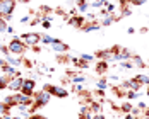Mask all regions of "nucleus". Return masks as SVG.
I'll use <instances>...</instances> for the list:
<instances>
[{
  "label": "nucleus",
  "mask_w": 149,
  "mask_h": 119,
  "mask_svg": "<svg viewBox=\"0 0 149 119\" xmlns=\"http://www.w3.org/2000/svg\"><path fill=\"white\" fill-rule=\"evenodd\" d=\"M50 99H52V94L46 92L45 89L40 90V92H36V94H34V105L31 107V114H34L36 109H40V107L46 105L48 102H50Z\"/></svg>",
  "instance_id": "1"
},
{
  "label": "nucleus",
  "mask_w": 149,
  "mask_h": 119,
  "mask_svg": "<svg viewBox=\"0 0 149 119\" xmlns=\"http://www.w3.org/2000/svg\"><path fill=\"white\" fill-rule=\"evenodd\" d=\"M7 48H9V53H10V55H24L26 49H28V46L22 43L21 38H12V39L7 43Z\"/></svg>",
  "instance_id": "2"
},
{
  "label": "nucleus",
  "mask_w": 149,
  "mask_h": 119,
  "mask_svg": "<svg viewBox=\"0 0 149 119\" xmlns=\"http://www.w3.org/2000/svg\"><path fill=\"white\" fill-rule=\"evenodd\" d=\"M43 89H45L46 92H50V94H52V97H58V99H65V97H69V90L63 89V87H60V85L46 83Z\"/></svg>",
  "instance_id": "3"
},
{
  "label": "nucleus",
  "mask_w": 149,
  "mask_h": 119,
  "mask_svg": "<svg viewBox=\"0 0 149 119\" xmlns=\"http://www.w3.org/2000/svg\"><path fill=\"white\" fill-rule=\"evenodd\" d=\"M21 39H22V43L26 46L34 48V46H38L41 43V34L40 32H26V34L21 36Z\"/></svg>",
  "instance_id": "4"
},
{
  "label": "nucleus",
  "mask_w": 149,
  "mask_h": 119,
  "mask_svg": "<svg viewBox=\"0 0 149 119\" xmlns=\"http://www.w3.org/2000/svg\"><path fill=\"white\" fill-rule=\"evenodd\" d=\"M15 3H17V0H0V17H7V15L14 14Z\"/></svg>",
  "instance_id": "5"
},
{
  "label": "nucleus",
  "mask_w": 149,
  "mask_h": 119,
  "mask_svg": "<svg viewBox=\"0 0 149 119\" xmlns=\"http://www.w3.org/2000/svg\"><path fill=\"white\" fill-rule=\"evenodd\" d=\"M36 82L33 78H24V83H22V89H21V94L28 95V97H33L36 92Z\"/></svg>",
  "instance_id": "6"
},
{
  "label": "nucleus",
  "mask_w": 149,
  "mask_h": 119,
  "mask_svg": "<svg viewBox=\"0 0 149 119\" xmlns=\"http://www.w3.org/2000/svg\"><path fill=\"white\" fill-rule=\"evenodd\" d=\"M22 83H24V78H22V77H14V78H10V82H9V90L14 92V94H19L21 89H22Z\"/></svg>",
  "instance_id": "7"
},
{
  "label": "nucleus",
  "mask_w": 149,
  "mask_h": 119,
  "mask_svg": "<svg viewBox=\"0 0 149 119\" xmlns=\"http://www.w3.org/2000/svg\"><path fill=\"white\" fill-rule=\"evenodd\" d=\"M50 48H52L55 53H67V51H69V44L63 43V41H60V39H55V38H53V43L50 44Z\"/></svg>",
  "instance_id": "8"
},
{
  "label": "nucleus",
  "mask_w": 149,
  "mask_h": 119,
  "mask_svg": "<svg viewBox=\"0 0 149 119\" xmlns=\"http://www.w3.org/2000/svg\"><path fill=\"white\" fill-rule=\"evenodd\" d=\"M69 24L74 26V27H77V29H82V26L86 24V19H84L82 15H72V17L69 19Z\"/></svg>",
  "instance_id": "9"
},
{
  "label": "nucleus",
  "mask_w": 149,
  "mask_h": 119,
  "mask_svg": "<svg viewBox=\"0 0 149 119\" xmlns=\"http://www.w3.org/2000/svg\"><path fill=\"white\" fill-rule=\"evenodd\" d=\"M100 29H101V24L93 21V22H88V24H84L81 31H82V32H93V31H100Z\"/></svg>",
  "instance_id": "10"
},
{
  "label": "nucleus",
  "mask_w": 149,
  "mask_h": 119,
  "mask_svg": "<svg viewBox=\"0 0 149 119\" xmlns=\"http://www.w3.org/2000/svg\"><path fill=\"white\" fill-rule=\"evenodd\" d=\"M94 70H96V73H98V75H104L106 72H108V61H104V60H100V61L96 63Z\"/></svg>",
  "instance_id": "11"
},
{
  "label": "nucleus",
  "mask_w": 149,
  "mask_h": 119,
  "mask_svg": "<svg viewBox=\"0 0 149 119\" xmlns=\"http://www.w3.org/2000/svg\"><path fill=\"white\" fill-rule=\"evenodd\" d=\"M3 58L7 61V65H10V66H14V68H17L19 65H22V58H15L12 55H7V56H3Z\"/></svg>",
  "instance_id": "12"
},
{
  "label": "nucleus",
  "mask_w": 149,
  "mask_h": 119,
  "mask_svg": "<svg viewBox=\"0 0 149 119\" xmlns=\"http://www.w3.org/2000/svg\"><path fill=\"white\" fill-rule=\"evenodd\" d=\"M115 21H117V17H115L113 14H104L100 24H101V27H106V26H111Z\"/></svg>",
  "instance_id": "13"
},
{
  "label": "nucleus",
  "mask_w": 149,
  "mask_h": 119,
  "mask_svg": "<svg viewBox=\"0 0 149 119\" xmlns=\"http://www.w3.org/2000/svg\"><path fill=\"white\" fill-rule=\"evenodd\" d=\"M9 82H10V77H7V75H2V77H0V90L9 89Z\"/></svg>",
  "instance_id": "14"
},
{
  "label": "nucleus",
  "mask_w": 149,
  "mask_h": 119,
  "mask_svg": "<svg viewBox=\"0 0 149 119\" xmlns=\"http://www.w3.org/2000/svg\"><path fill=\"white\" fill-rule=\"evenodd\" d=\"M132 63H134V66H139V68H144V66H146L144 60L141 58L139 55H134V56H132Z\"/></svg>",
  "instance_id": "15"
},
{
  "label": "nucleus",
  "mask_w": 149,
  "mask_h": 119,
  "mask_svg": "<svg viewBox=\"0 0 149 119\" xmlns=\"http://www.w3.org/2000/svg\"><path fill=\"white\" fill-rule=\"evenodd\" d=\"M135 80H137L141 85H149V75H144V73L135 75Z\"/></svg>",
  "instance_id": "16"
},
{
  "label": "nucleus",
  "mask_w": 149,
  "mask_h": 119,
  "mask_svg": "<svg viewBox=\"0 0 149 119\" xmlns=\"http://www.w3.org/2000/svg\"><path fill=\"white\" fill-rule=\"evenodd\" d=\"M10 111H12V107H9L3 102H0V116H10Z\"/></svg>",
  "instance_id": "17"
},
{
  "label": "nucleus",
  "mask_w": 149,
  "mask_h": 119,
  "mask_svg": "<svg viewBox=\"0 0 149 119\" xmlns=\"http://www.w3.org/2000/svg\"><path fill=\"white\" fill-rule=\"evenodd\" d=\"M120 111H122V112H125V114H129V112H132V111H134V105L130 104V102H122Z\"/></svg>",
  "instance_id": "18"
},
{
  "label": "nucleus",
  "mask_w": 149,
  "mask_h": 119,
  "mask_svg": "<svg viewBox=\"0 0 149 119\" xmlns=\"http://www.w3.org/2000/svg\"><path fill=\"white\" fill-rule=\"evenodd\" d=\"M88 7H89V3H88L86 0H77V10H79V12H86Z\"/></svg>",
  "instance_id": "19"
},
{
  "label": "nucleus",
  "mask_w": 149,
  "mask_h": 119,
  "mask_svg": "<svg viewBox=\"0 0 149 119\" xmlns=\"http://www.w3.org/2000/svg\"><path fill=\"white\" fill-rule=\"evenodd\" d=\"M96 89L98 90H106L108 89V78H101V80H100V82H96Z\"/></svg>",
  "instance_id": "20"
},
{
  "label": "nucleus",
  "mask_w": 149,
  "mask_h": 119,
  "mask_svg": "<svg viewBox=\"0 0 149 119\" xmlns=\"http://www.w3.org/2000/svg\"><path fill=\"white\" fill-rule=\"evenodd\" d=\"M89 109L93 114H98V112H101V104H98V102H89Z\"/></svg>",
  "instance_id": "21"
},
{
  "label": "nucleus",
  "mask_w": 149,
  "mask_h": 119,
  "mask_svg": "<svg viewBox=\"0 0 149 119\" xmlns=\"http://www.w3.org/2000/svg\"><path fill=\"white\" fill-rule=\"evenodd\" d=\"M120 70H130V68H134V63L132 61H122V63H118Z\"/></svg>",
  "instance_id": "22"
},
{
  "label": "nucleus",
  "mask_w": 149,
  "mask_h": 119,
  "mask_svg": "<svg viewBox=\"0 0 149 119\" xmlns=\"http://www.w3.org/2000/svg\"><path fill=\"white\" fill-rule=\"evenodd\" d=\"M3 104H7L9 107H15V101H14V95H7L3 101H2Z\"/></svg>",
  "instance_id": "23"
},
{
  "label": "nucleus",
  "mask_w": 149,
  "mask_h": 119,
  "mask_svg": "<svg viewBox=\"0 0 149 119\" xmlns=\"http://www.w3.org/2000/svg\"><path fill=\"white\" fill-rule=\"evenodd\" d=\"M72 82L74 83H84L86 82V77L84 75H72Z\"/></svg>",
  "instance_id": "24"
},
{
  "label": "nucleus",
  "mask_w": 149,
  "mask_h": 119,
  "mask_svg": "<svg viewBox=\"0 0 149 119\" xmlns=\"http://www.w3.org/2000/svg\"><path fill=\"white\" fill-rule=\"evenodd\" d=\"M125 97H127L129 101H134V99H137V97H139V92H134V90H127Z\"/></svg>",
  "instance_id": "25"
},
{
  "label": "nucleus",
  "mask_w": 149,
  "mask_h": 119,
  "mask_svg": "<svg viewBox=\"0 0 149 119\" xmlns=\"http://www.w3.org/2000/svg\"><path fill=\"white\" fill-rule=\"evenodd\" d=\"M41 43H45V44H52L53 43V38L52 36H48V34H41Z\"/></svg>",
  "instance_id": "26"
},
{
  "label": "nucleus",
  "mask_w": 149,
  "mask_h": 119,
  "mask_svg": "<svg viewBox=\"0 0 149 119\" xmlns=\"http://www.w3.org/2000/svg\"><path fill=\"white\" fill-rule=\"evenodd\" d=\"M7 29H9V24L3 21V17H0V32H7Z\"/></svg>",
  "instance_id": "27"
},
{
  "label": "nucleus",
  "mask_w": 149,
  "mask_h": 119,
  "mask_svg": "<svg viewBox=\"0 0 149 119\" xmlns=\"http://www.w3.org/2000/svg\"><path fill=\"white\" fill-rule=\"evenodd\" d=\"M79 58L82 60V61H86V63H91V61H94V56H93V55H86V53H84V55H81Z\"/></svg>",
  "instance_id": "28"
},
{
  "label": "nucleus",
  "mask_w": 149,
  "mask_h": 119,
  "mask_svg": "<svg viewBox=\"0 0 149 119\" xmlns=\"http://www.w3.org/2000/svg\"><path fill=\"white\" fill-rule=\"evenodd\" d=\"M104 2H106V0H94V2L91 3V7H93V9H100V7L104 5Z\"/></svg>",
  "instance_id": "29"
},
{
  "label": "nucleus",
  "mask_w": 149,
  "mask_h": 119,
  "mask_svg": "<svg viewBox=\"0 0 149 119\" xmlns=\"http://www.w3.org/2000/svg\"><path fill=\"white\" fill-rule=\"evenodd\" d=\"M120 12H122V17H127V15H130L132 10H130V7L125 5V7H120Z\"/></svg>",
  "instance_id": "30"
},
{
  "label": "nucleus",
  "mask_w": 149,
  "mask_h": 119,
  "mask_svg": "<svg viewBox=\"0 0 149 119\" xmlns=\"http://www.w3.org/2000/svg\"><path fill=\"white\" fill-rule=\"evenodd\" d=\"M74 90H75V92H79V94H82V92H84L82 83H74Z\"/></svg>",
  "instance_id": "31"
},
{
  "label": "nucleus",
  "mask_w": 149,
  "mask_h": 119,
  "mask_svg": "<svg viewBox=\"0 0 149 119\" xmlns=\"http://www.w3.org/2000/svg\"><path fill=\"white\" fill-rule=\"evenodd\" d=\"M28 119H46V118H45V116H40L38 112H34V114H31Z\"/></svg>",
  "instance_id": "32"
},
{
  "label": "nucleus",
  "mask_w": 149,
  "mask_h": 119,
  "mask_svg": "<svg viewBox=\"0 0 149 119\" xmlns=\"http://www.w3.org/2000/svg\"><path fill=\"white\" fill-rule=\"evenodd\" d=\"M41 26H43L45 29H48V27L52 26V22H50V21H45V19H43V21H41Z\"/></svg>",
  "instance_id": "33"
},
{
  "label": "nucleus",
  "mask_w": 149,
  "mask_h": 119,
  "mask_svg": "<svg viewBox=\"0 0 149 119\" xmlns=\"http://www.w3.org/2000/svg\"><path fill=\"white\" fill-rule=\"evenodd\" d=\"M93 119H106V118H104V114L98 112V114H94V116H93Z\"/></svg>",
  "instance_id": "34"
},
{
  "label": "nucleus",
  "mask_w": 149,
  "mask_h": 119,
  "mask_svg": "<svg viewBox=\"0 0 149 119\" xmlns=\"http://www.w3.org/2000/svg\"><path fill=\"white\" fill-rule=\"evenodd\" d=\"M137 109H148V105H146V102H139L137 104Z\"/></svg>",
  "instance_id": "35"
},
{
  "label": "nucleus",
  "mask_w": 149,
  "mask_h": 119,
  "mask_svg": "<svg viewBox=\"0 0 149 119\" xmlns=\"http://www.w3.org/2000/svg\"><path fill=\"white\" fill-rule=\"evenodd\" d=\"M21 22H22V24H26V22H29V15H24V17L21 19Z\"/></svg>",
  "instance_id": "36"
},
{
  "label": "nucleus",
  "mask_w": 149,
  "mask_h": 119,
  "mask_svg": "<svg viewBox=\"0 0 149 119\" xmlns=\"http://www.w3.org/2000/svg\"><path fill=\"white\" fill-rule=\"evenodd\" d=\"M125 119H135V116H134V114H132V112H129V114L125 116Z\"/></svg>",
  "instance_id": "37"
},
{
  "label": "nucleus",
  "mask_w": 149,
  "mask_h": 119,
  "mask_svg": "<svg viewBox=\"0 0 149 119\" xmlns=\"http://www.w3.org/2000/svg\"><path fill=\"white\" fill-rule=\"evenodd\" d=\"M127 32H129V34H134L135 29H134V27H129V31H127Z\"/></svg>",
  "instance_id": "38"
},
{
  "label": "nucleus",
  "mask_w": 149,
  "mask_h": 119,
  "mask_svg": "<svg viewBox=\"0 0 149 119\" xmlns=\"http://www.w3.org/2000/svg\"><path fill=\"white\" fill-rule=\"evenodd\" d=\"M17 2H22V3H28L29 0H17Z\"/></svg>",
  "instance_id": "39"
},
{
  "label": "nucleus",
  "mask_w": 149,
  "mask_h": 119,
  "mask_svg": "<svg viewBox=\"0 0 149 119\" xmlns=\"http://www.w3.org/2000/svg\"><path fill=\"white\" fill-rule=\"evenodd\" d=\"M146 116L149 118V105H148V109H146Z\"/></svg>",
  "instance_id": "40"
},
{
  "label": "nucleus",
  "mask_w": 149,
  "mask_h": 119,
  "mask_svg": "<svg viewBox=\"0 0 149 119\" xmlns=\"http://www.w3.org/2000/svg\"><path fill=\"white\" fill-rule=\"evenodd\" d=\"M12 119H22V118H21V116H14Z\"/></svg>",
  "instance_id": "41"
},
{
  "label": "nucleus",
  "mask_w": 149,
  "mask_h": 119,
  "mask_svg": "<svg viewBox=\"0 0 149 119\" xmlns=\"http://www.w3.org/2000/svg\"><path fill=\"white\" fill-rule=\"evenodd\" d=\"M146 94H148V97H149V87H148V92H146Z\"/></svg>",
  "instance_id": "42"
}]
</instances>
